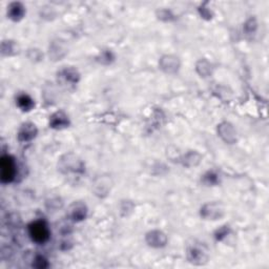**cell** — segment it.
<instances>
[{
	"label": "cell",
	"instance_id": "6da1fadb",
	"mask_svg": "<svg viewBox=\"0 0 269 269\" xmlns=\"http://www.w3.org/2000/svg\"><path fill=\"white\" fill-rule=\"evenodd\" d=\"M58 167L63 174H82L84 172V164L73 154L64 155L59 160Z\"/></svg>",
	"mask_w": 269,
	"mask_h": 269
},
{
	"label": "cell",
	"instance_id": "7a4b0ae2",
	"mask_svg": "<svg viewBox=\"0 0 269 269\" xmlns=\"http://www.w3.org/2000/svg\"><path fill=\"white\" fill-rule=\"evenodd\" d=\"M29 233L32 240L38 244H44L50 239V229L47 223L42 220H37L33 222L29 226Z\"/></svg>",
	"mask_w": 269,
	"mask_h": 269
},
{
	"label": "cell",
	"instance_id": "3957f363",
	"mask_svg": "<svg viewBox=\"0 0 269 269\" xmlns=\"http://www.w3.org/2000/svg\"><path fill=\"white\" fill-rule=\"evenodd\" d=\"M0 178L2 183H10L15 179L16 164L14 159L9 155H4L0 160Z\"/></svg>",
	"mask_w": 269,
	"mask_h": 269
},
{
	"label": "cell",
	"instance_id": "277c9868",
	"mask_svg": "<svg viewBox=\"0 0 269 269\" xmlns=\"http://www.w3.org/2000/svg\"><path fill=\"white\" fill-rule=\"evenodd\" d=\"M200 214L205 220H219L225 215V208L221 203L212 202L203 205Z\"/></svg>",
	"mask_w": 269,
	"mask_h": 269
},
{
	"label": "cell",
	"instance_id": "5b68a950",
	"mask_svg": "<svg viewBox=\"0 0 269 269\" xmlns=\"http://www.w3.org/2000/svg\"><path fill=\"white\" fill-rule=\"evenodd\" d=\"M187 260L194 265H204L208 261V254L199 246H192L187 251Z\"/></svg>",
	"mask_w": 269,
	"mask_h": 269
},
{
	"label": "cell",
	"instance_id": "8992f818",
	"mask_svg": "<svg viewBox=\"0 0 269 269\" xmlns=\"http://www.w3.org/2000/svg\"><path fill=\"white\" fill-rule=\"evenodd\" d=\"M58 80L63 84H77L80 79V74L74 68H63L57 73Z\"/></svg>",
	"mask_w": 269,
	"mask_h": 269
},
{
	"label": "cell",
	"instance_id": "52a82bcc",
	"mask_svg": "<svg viewBox=\"0 0 269 269\" xmlns=\"http://www.w3.org/2000/svg\"><path fill=\"white\" fill-rule=\"evenodd\" d=\"M145 241L150 247L161 248L167 244V237L161 231H152L146 233Z\"/></svg>",
	"mask_w": 269,
	"mask_h": 269
},
{
	"label": "cell",
	"instance_id": "ba28073f",
	"mask_svg": "<svg viewBox=\"0 0 269 269\" xmlns=\"http://www.w3.org/2000/svg\"><path fill=\"white\" fill-rule=\"evenodd\" d=\"M68 215L75 222L83 221L88 215V207L82 202H75L70 206Z\"/></svg>",
	"mask_w": 269,
	"mask_h": 269
},
{
	"label": "cell",
	"instance_id": "9c48e42d",
	"mask_svg": "<svg viewBox=\"0 0 269 269\" xmlns=\"http://www.w3.org/2000/svg\"><path fill=\"white\" fill-rule=\"evenodd\" d=\"M38 129L34 123L27 122L23 123L18 132V140L20 142L32 141L37 136Z\"/></svg>",
	"mask_w": 269,
	"mask_h": 269
},
{
	"label": "cell",
	"instance_id": "30bf717a",
	"mask_svg": "<svg viewBox=\"0 0 269 269\" xmlns=\"http://www.w3.org/2000/svg\"><path fill=\"white\" fill-rule=\"evenodd\" d=\"M218 134L226 143L233 144L237 140V132H235L232 124L228 122H223L220 124L218 127Z\"/></svg>",
	"mask_w": 269,
	"mask_h": 269
},
{
	"label": "cell",
	"instance_id": "8fae6325",
	"mask_svg": "<svg viewBox=\"0 0 269 269\" xmlns=\"http://www.w3.org/2000/svg\"><path fill=\"white\" fill-rule=\"evenodd\" d=\"M160 68L167 74H175L180 68L179 59L173 55L163 56L160 59Z\"/></svg>",
	"mask_w": 269,
	"mask_h": 269
},
{
	"label": "cell",
	"instance_id": "7c38bea8",
	"mask_svg": "<svg viewBox=\"0 0 269 269\" xmlns=\"http://www.w3.org/2000/svg\"><path fill=\"white\" fill-rule=\"evenodd\" d=\"M70 119L68 115H65L63 111H57L50 118V127L54 129H62L69 127Z\"/></svg>",
	"mask_w": 269,
	"mask_h": 269
},
{
	"label": "cell",
	"instance_id": "4fadbf2b",
	"mask_svg": "<svg viewBox=\"0 0 269 269\" xmlns=\"http://www.w3.org/2000/svg\"><path fill=\"white\" fill-rule=\"evenodd\" d=\"M25 14V9L20 2H13L10 4L8 10L9 18L12 19L13 21H19L21 20Z\"/></svg>",
	"mask_w": 269,
	"mask_h": 269
},
{
	"label": "cell",
	"instance_id": "5bb4252c",
	"mask_svg": "<svg viewBox=\"0 0 269 269\" xmlns=\"http://www.w3.org/2000/svg\"><path fill=\"white\" fill-rule=\"evenodd\" d=\"M60 41H54L50 45V57L53 58L54 60H60V59L67 54V49L63 47Z\"/></svg>",
	"mask_w": 269,
	"mask_h": 269
},
{
	"label": "cell",
	"instance_id": "9a60e30c",
	"mask_svg": "<svg viewBox=\"0 0 269 269\" xmlns=\"http://www.w3.org/2000/svg\"><path fill=\"white\" fill-rule=\"evenodd\" d=\"M17 104H18V107L20 108L23 111H30L35 106V103H34V101H33L32 98L29 95H25V94L18 96Z\"/></svg>",
	"mask_w": 269,
	"mask_h": 269
},
{
	"label": "cell",
	"instance_id": "2e32d148",
	"mask_svg": "<svg viewBox=\"0 0 269 269\" xmlns=\"http://www.w3.org/2000/svg\"><path fill=\"white\" fill-rule=\"evenodd\" d=\"M200 161H201V156L196 152H190L186 154L184 158H183V164L187 167H193L198 165Z\"/></svg>",
	"mask_w": 269,
	"mask_h": 269
},
{
	"label": "cell",
	"instance_id": "e0dca14e",
	"mask_svg": "<svg viewBox=\"0 0 269 269\" xmlns=\"http://www.w3.org/2000/svg\"><path fill=\"white\" fill-rule=\"evenodd\" d=\"M197 71H198V73L203 77L211 76L213 72L212 64L207 60H200L198 64H197Z\"/></svg>",
	"mask_w": 269,
	"mask_h": 269
},
{
	"label": "cell",
	"instance_id": "ac0fdd59",
	"mask_svg": "<svg viewBox=\"0 0 269 269\" xmlns=\"http://www.w3.org/2000/svg\"><path fill=\"white\" fill-rule=\"evenodd\" d=\"M203 182H204L207 185H215V184H218V182H219V177L216 174H215L213 172H209L204 177H203Z\"/></svg>",
	"mask_w": 269,
	"mask_h": 269
},
{
	"label": "cell",
	"instance_id": "d6986e66",
	"mask_svg": "<svg viewBox=\"0 0 269 269\" xmlns=\"http://www.w3.org/2000/svg\"><path fill=\"white\" fill-rule=\"evenodd\" d=\"M33 266L36 268H40V269L47 268V267H49V262L44 257H42V255H37V257L35 258L34 263H33Z\"/></svg>",
	"mask_w": 269,
	"mask_h": 269
},
{
	"label": "cell",
	"instance_id": "ffe728a7",
	"mask_svg": "<svg viewBox=\"0 0 269 269\" xmlns=\"http://www.w3.org/2000/svg\"><path fill=\"white\" fill-rule=\"evenodd\" d=\"M245 32L247 35H251L257 30V22H255V19H249V20L245 23Z\"/></svg>",
	"mask_w": 269,
	"mask_h": 269
},
{
	"label": "cell",
	"instance_id": "44dd1931",
	"mask_svg": "<svg viewBox=\"0 0 269 269\" xmlns=\"http://www.w3.org/2000/svg\"><path fill=\"white\" fill-rule=\"evenodd\" d=\"M113 60H114V55L111 52L106 51V52H102V53L100 54V62L101 63L109 64Z\"/></svg>",
	"mask_w": 269,
	"mask_h": 269
},
{
	"label": "cell",
	"instance_id": "7402d4cb",
	"mask_svg": "<svg viewBox=\"0 0 269 269\" xmlns=\"http://www.w3.org/2000/svg\"><path fill=\"white\" fill-rule=\"evenodd\" d=\"M229 233V229L227 228V226H223L222 228H220L218 232H216L215 233V238L218 241H222L223 239H224L226 235L228 234Z\"/></svg>",
	"mask_w": 269,
	"mask_h": 269
}]
</instances>
